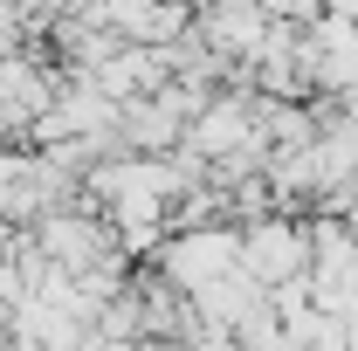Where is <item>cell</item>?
Returning a JSON list of instances; mask_svg holds the SVG:
<instances>
[{
	"mask_svg": "<svg viewBox=\"0 0 358 351\" xmlns=\"http://www.w3.org/2000/svg\"><path fill=\"white\" fill-rule=\"evenodd\" d=\"M193 7H200V14H207V7H221V0H193Z\"/></svg>",
	"mask_w": 358,
	"mask_h": 351,
	"instance_id": "cell-4",
	"label": "cell"
},
{
	"mask_svg": "<svg viewBox=\"0 0 358 351\" xmlns=\"http://www.w3.org/2000/svg\"><path fill=\"white\" fill-rule=\"evenodd\" d=\"M248 138V117H241V96H221V103H207V117L186 131L179 152H200V159H234V145Z\"/></svg>",
	"mask_w": 358,
	"mask_h": 351,
	"instance_id": "cell-3",
	"label": "cell"
},
{
	"mask_svg": "<svg viewBox=\"0 0 358 351\" xmlns=\"http://www.w3.org/2000/svg\"><path fill=\"white\" fill-rule=\"evenodd\" d=\"M193 35L214 48V55H262V7L255 0H221V7H207L200 21H193Z\"/></svg>",
	"mask_w": 358,
	"mask_h": 351,
	"instance_id": "cell-1",
	"label": "cell"
},
{
	"mask_svg": "<svg viewBox=\"0 0 358 351\" xmlns=\"http://www.w3.org/2000/svg\"><path fill=\"white\" fill-rule=\"evenodd\" d=\"M241 268H248L255 282H282V275H296V268H303V234H289L282 220H255V227H241Z\"/></svg>",
	"mask_w": 358,
	"mask_h": 351,
	"instance_id": "cell-2",
	"label": "cell"
}]
</instances>
